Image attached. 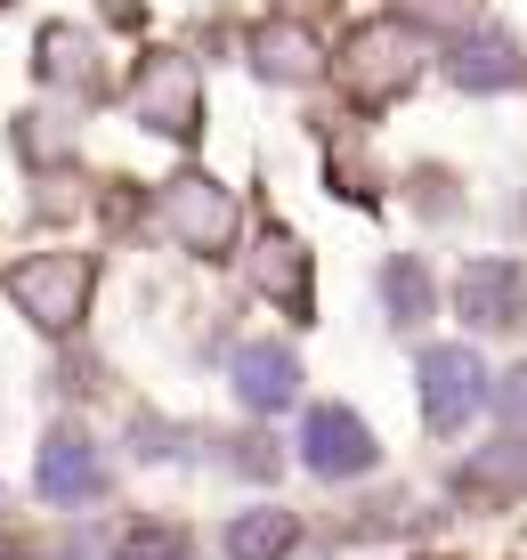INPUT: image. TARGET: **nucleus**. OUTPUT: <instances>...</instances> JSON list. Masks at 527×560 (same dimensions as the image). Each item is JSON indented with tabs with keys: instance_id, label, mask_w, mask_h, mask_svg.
Segmentation results:
<instances>
[{
	"instance_id": "nucleus-15",
	"label": "nucleus",
	"mask_w": 527,
	"mask_h": 560,
	"mask_svg": "<svg viewBox=\"0 0 527 560\" xmlns=\"http://www.w3.org/2000/svg\"><path fill=\"white\" fill-rule=\"evenodd\" d=\"M503 415H519V422H527V365L512 374V390H503Z\"/></svg>"
},
{
	"instance_id": "nucleus-11",
	"label": "nucleus",
	"mask_w": 527,
	"mask_h": 560,
	"mask_svg": "<svg viewBox=\"0 0 527 560\" xmlns=\"http://www.w3.org/2000/svg\"><path fill=\"white\" fill-rule=\"evenodd\" d=\"M284 545H292V520L284 512H251V520L227 528V552H236V560H277Z\"/></svg>"
},
{
	"instance_id": "nucleus-1",
	"label": "nucleus",
	"mask_w": 527,
	"mask_h": 560,
	"mask_svg": "<svg viewBox=\"0 0 527 560\" xmlns=\"http://www.w3.org/2000/svg\"><path fill=\"white\" fill-rule=\"evenodd\" d=\"M9 293L25 301V317L33 325H49V334H66L73 317H82V301H90V260H73V253H49V260H25L9 277Z\"/></svg>"
},
{
	"instance_id": "nucleus-4",
	"label": "nucleus",
	"mask_w": 527,
	"mask_h": 560,
	"mask_svg": "<svg viewBox=\"0 0 527 560\" xmlns=\"http://www.w3.org/2000/svg\"><path fill=\"white\" fill-rule=\"evenodd\" d=\"M308 471H325V479L374 471V439H365V422L341 415V407H317V415H308Z\"/></svg>"
},
{
	"instance_id": "nucleus-6",
	"label": "nucleus",
	"mask_w": 527,
	"mask_h": 560,
	"mask_svg": "<svg viewBox=\"0 0 527 560\" xmlns=\"http://www.w3.org/2000/svg\"><path fill=\"white\" fill-rule=\"evenodd\" d=\"M349 82L358 90H389V82H406L414 73V49H406V25H365L358 42H349Z\"/></svg>"
},
{
	"instance_id": "nucleus-7",
	"label": "nucleus",
	"mask_w": 527,
	"mask_h": 560,
	"mask_svg": "<svg viewBox=\"0 0 527 560\" xmlns=\"http://www.w3.org/2000/svg\"><path fill=\"white\" fill-rule=\"evenodd\" d=\"M519 293H527L519 260H471L462 268V308L479 325H519Z\"/></svg>"
},
{
	"instance_id": "nucleus-10",
	"label": "nucleus",
	"mask_w": 527,
	"mask_h": 560,
	"mask_svg": "<svg viewBox=\"0 0 527 560\" xmlns=\"http://www.w3.org/2000/svg\"><path fill=\"white\" fill-rule=\"evenodd\" d=\"M260 73H277V82H308V73H317V42H308L301 25H268L260 33Z\"/></svg>"
},
{
	"instance_id": "nucleus-9",
	"label": "nucleus",
	"mask_w": 527,
	"mask_h": 560,
	"mask_svg": "<svg viewBox=\"0 0 527 560\" xmlns=\"http://www.w3.org/2000/svg\"><path fill=\"white\" fill-rule=\"evenodd\" d=\"M292 390H301V365H292V350H244L236 358V398L260 415L292 407Z\"/></svg>"
},
{
	"instance_id": "nucleus-5",
	"label": "nucleus",
	"mask_w": 527,
	"mask_h": 560,
	"mask_svg": "<svg viewBox=\"0 0 527 560\" xmlns=\"http://www.w3.org/2000/svg\"><path fill=\"white\" fill-rule=\"evenodd\" d=\"M163 220L179 228V244H195V253H211V244H227V220H236V211H227V196L211 179H179L163 196Z\"/></svg>"
},
{
	"instance_id": "nucleus-3",
	"label": "nucleus",
	"mask_w": 527,
	"mask_h": 560,
	"mask_svg": "<svg viewBox=\"0 0 527 560\" xmlns=\"http://www.w3.org/2000/svg\"><path fill=\"white\" fill-rule=\"evenodd\" d=\"M139 114L163 139H195V66L187 57H154L139 73Z\"/></svg>"
},
{
	"instance_id": "nucleus-13",
	"label": "nucleus",
	"mask_w": 527,
	"mask_h": 560,
	"mask_svg": "<svg viewBox=\"0 0 527 560\" xmlns=\"http://www.w3.org/2000/svg\"><path fill=\"white\" fill-rule=\"evenodd\" d=\"M455 73H462L471 90H503V82L519 73V66H512V42H479V49H462V66H455Z\"/></svg>"
},
{
	"instance_id": "nucleus-2",
	"label": "nucleus",
	"mask_w": 527,
	"mask_h": 560,
	"mask_svg": "<svg viewBox=\"0 0 527 560\" xmlns=\"http://www.w3.org/2000/svg\"><path fill=\"white\" fill-rule=\"evenodd\" d=\"M487 407V365L471 350H422V415L438 431H462Z\"/></svg>"
},
{
	"instance_id": "nucleus-14",
	"label": "nucleus",
	"mask_w": 527,
	"mask_h": 560,
	"mask_svg": "<svg viewBox=\"0 0 527 560\" xmlns=\"http://www.w3.org/2000/svg\"><path fill=\"white\" fill-rule=\"evenodd\" d=\"M414 16H431V25H462V16L479 9V0H406Z\"/></svg>"
},
{
	"instance_id": "nucleus-12",
	"label": "nucleus",
	"mask_w": 527,
	"mask_h": 560,
	"mask_svg": "<svg viewBox=\"0 0 527 560\" xmlns=\"http://www.w3.org/2000/svg\"><path fill=\"white\" fill-rule=\"evenodd\" d=\"M260 284L268 293H284V308H308V268H301V244H268V260H260Z\"/></svg>"
},
{
	"instance_id": "nucleus-8",
	"label": "nucleus",
	"mask_w": 527,
	"mask_h": 560,
	"mask_svg": "<svg viewBox=\"0 0 527 560\" xmlns=\"http://www.w3.org/2000/svg\"><path fill=\"white\" fill-rule=\"evenodd\" d=\"M106 488V463L90 455V439H49L42 447V495H57V504H82V495Z\"/></svg>"
}]
</instances>
